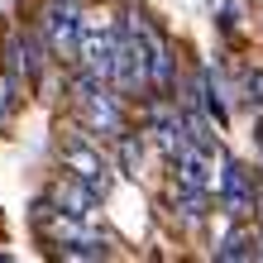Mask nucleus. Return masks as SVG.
Instances as JSON below:
<instances>
[{
    "label": "nucleus",
    "instance_id": "obj_8",
    "mask_svg": "<svg viewBox=\"0 0 263 263\" xmlns=\"http://www.w3.org/2000/svg\"><path fill=\"white\" fill-rule=\"evenodd\" d=\"M139 163H144V144H139L134 134H120V173L139 177Z\"/></svg>",
    "mask_w": 263,
    "mask_h": 263
},
{
    "label": "nucleus",
    "instance_id": "obj_1",
    "mask_svg": "<svg viewBox=\"0 0 263 263\" xmlns=\"http://www.w3.org/2000/svg\"><path fill=\"white\" fill-rule=\"evenodd\" d=\"M58 163H63V173H72V177H82L91 192H96L101 201L110 196V187H115V173L120 167L101 153V144L91 139V129L86 134H67L63 144H58Z\"/></svg>",
    "mask_w": 263,
    "mask_h": 263
},
{
    "label": "nucleus",
    "instance_id": "obj_9",
    "mask_svg": "<svg viewBox=\"0 0 263 263\" xmlns=\"http://www.w3.org/2000/svg\"><path fill=\"white\" fill-rule=\"evenodd\" d=\"M249 105H263V67L249 72Z\"/></svg>",
    "mask_w": 263,
    "mask_h": 263
},
{
    "label": "nucleus",
    "instance_id": "obj_6",
    "mask_svg": "<svg viewBox=\"0 0 263 263\" xmlns=\"http://www.w3.org/2000/svg\"><path fill=\"white\" fill-rule=\"evenodd\" d=\"M96 201H101V196L91 192L82 177H72V173H63V182L53 187V206H63V211H72V215H86V220L96 215Z\"/></svg>",
    "mask_w": 263,
    "mask_h": 263
},
{
    "label": "nucleus",
    "instance_id": "obj_7",
    "mask_svg": "<svg viewBox=\"0 0 263 263\" xmlns=\"http://www.w3.org/2000/svg\"><path fill=\"white\" fill-rule=\"evenodd\" d=\"M215 258H225V263H239V258H263V239L254 235V230H230V235L220 239V249H215Z\"/></svg>",
    "mask_w": 263,
    "mask_h": 263
},
{
    "label": "nucleus",
    "instance_id": "obj_4",
    "mask_svg": "<svg viewBox=\"0 0 263 263\" xmlns=\"http://www.w3.org/2000/svg\"><path fill=\"white\" fill-rule=\"evenodd\" d=\"M115 43H120V29H105V24H82V48H77V63L91 77H115Z\"/></svg>",
    "mask_w": 263,
    "mask_h": 263
},
{
    "label": "nucleus",
    "instance_id": "obj_3",
    "mask_svg": "<svg viewBox=\"0 0 263 263\" xmlns=\"http://www.w3.org/2000/svg\"><path fill=\"white\" fill-rule=\"evenodd\" d=\"M82 10H77V0H48V10H43V34H48V48L58 58H77L82 48Z\"/></svg>",
    "mask_w": 263,
    "mask_h": 263
},
{
    "label": "nucleus",
    "instance_id": "obj_5",
    "mask_svg": "<svg viewBox=\"0 0 263 263\" xmlns=\"http://www.w3.org/2000/svg\"><path fill=\"white\" fill-rule=\"evenodd\" d=\"M220 206L235 215V220H244V215H249L254 206H258V192H254V173L244 163H235V158H225L220 163Z\"/></svg>",
    "mask_w": 263,
    "mask_h": 263
},
{
    "label": "nucleus",
    "instance_id": "obj_2",
    "mask_svg": "<svg viewBox=\"0 0 263 263\" xmlns=\"http://www.w3.org/2000/svg\"><path fill=\"white\" fill-rule=\"evenodd\" d=\"M72 105H77V115H82V129H91V134H125V110H120V101L110 96L105 77L82 72L72 82Z\"/></svg>",
    "mask_w": 263,
    "mask_h": 263
}]
</instances>
